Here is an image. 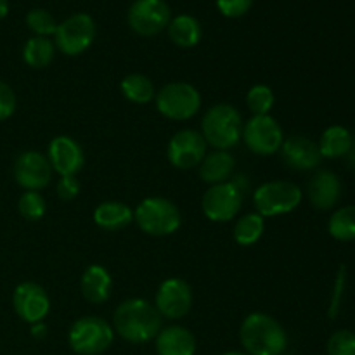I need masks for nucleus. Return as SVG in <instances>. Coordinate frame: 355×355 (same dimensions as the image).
I'll return each instance as SVG.
<instances>
[{"label": "nucleus", "mask_w": 355, "mask_h": 355, "mask_svg": "<svg viewBox=\"0 0 355 355\" xmlns=\"http://www.w3.org/2000/svg\"><path fill=\"white\" fill-rule=\"evenodd\" d=\"M274 103H276V96H274V90L269 85H253L252 89L246 94V106L252 111L253 116H263V114H269L272 110Z\"/></svg>", "instance_id": "c85d7f7f"}, {"label": "nucleus", "mask_w": 355, "mask_h": 355, "mask_svg": "<svg viewBox=\"0 0 355 355\" xmlns=\"http://www.w3.org/2000/svg\"><path fill=\"white\" fill-rule=\"evenodd\" d=\"M239 340L248 355H283L288 349L284 328L266 312L246 315L239 328Z\"/></svg>", "instance_id": "f03ea898"}, {"label": "nucleus", "mask_w": 355, "mask_h": 355, "mask_svg": "<svg viewBox=\"0 0 355 355\" xmlns=\"http://www.w3.org/2000/svg\"><path fill=\"white\" fill-rule=\"evenodd\" d=\"M236 159L229 151H215L207 153L205 159L200 165V177L203 182L215 186V184L229 182V179L234 173Z\"/></svg>", "instance_id": "412c9836"}, {"label": "nucleus", "mask_w": 355, "mask_h": 355, "mask_svg": "<svg viewBox=\"0 0 355 355\" xmlns=\"http://www.w3.org/2000/svg\"><path fill=\"white\" fill-rule=\"evenodd\" d=\"M80 182L78 179H76V175H68V177H61L58 182V187H55V191H58V196L61 198L62 201H71L75 200L76 196L80 194Z\"/></svg>", "instance_id": "f704fd0d"}, {"label": "nucleus", "mask_w": 355, "mask_h": 355, "mask_svg": "<svg viewBox=\"0 0 355 355\" xmlns=\"http://www.w3.org/2000/svg\"><path fill=\"white\" fill-rule=\"evenodd\" d=\"M279 151L284 163L290 168L298 170V172L314 170L322 158L318 144L309 137H304V135H291V137L284 139Z\"/></svg>", "instance_id": "f3484780"}, {"label": "nucleus", "mask_w": 355, "mask_h": 355, "mask_svg": "<svg viewBox=\"0 0 355 355\" xmlns=\"http://www.w3.org/2000/svg\"><path fill=\"white\" fill-rule=\"evenodd\" d=\"M156 107L168 120H191L201 107V96L196 87L186 82L166 83L156 94Z\"/></svg>", "instance_id": "0eeeda50"}, {"label": "nucleus", "mask_w": 355, "mask_h": 355, "mask_svg": "<svg viewBox=\"0 0 355 355\" xmlns=\"http://www.w3.org/2000/svg\"><path fill=\"white\" fill-rule=\"evenodd\" d=\"M352 134L347 130L342 125H333V127L326 128L322 132L321 139H319V153L322 158H345L349 153L350 144H352Z\"/></svg>", "instance_id": "b1692460"}, {"label": "nucleus", "mask_w": 355, "mask_h": 355, "mask_svg": "<svg viewBox=\"0 0 355 355\" xmlns=\"http://www.w3.org/2000/svg\"><path fill=\"white\" fill-rule=\"evenodd\" d=\"M12 307L17 318H21L28 324H37L47 318L51 311V298L40 284L26 281V283L17 284L14 290Z\"/></svg>", "instance_id": "4468645a"}, {"label": "nucleus", "mask_w": 355, "mask_h": 355, "mask_svg": "<svg viewBox=\"0 0 355 355\" xmlns=\"http://www.w3.org/2000/svg\"><path fill=\"white\" fill-rule=\"evenodd\" d=\"M47 159L52 170L61 177L76 175L85 163L82 146L68 135H58V137L52 139L51 144H49Z\"/></svg>", "instance_id": "dca6fc26"}, {"label": "nucleus", "mask_w": 355, "mask_h": 355, "mask_svg": "<svg viewBox=\"0 0 355 355\" xmlns=\"http://www.w3.org/2000/svg\"><path fill=\"white\" fill-rule=\"evenodd\" d=\"M16 106L17 101L14 90L6 82L0 80V121L12 116L14 111H16Z\"/></svg>", "instance_id": "72a5a7b5"}, {"label": "nucleus", "mask_w": 355, "mask_h": 355, "mask_svg": "<svg viewBox=\"0 0 355 355\" xmlns=\"http://www.w3.org/2000/svg\"><path fill=\"white\" fill-rule=\"evenodd\" d=\"M128 26L141 37H155L168 28L172 10L165 0H135L127 14Z\"/></svg>", "instance_id": "9b49d317"}, {"label": "nucleus", "mask_w": 355, "mask_h": 355, "mask_svg": "<svg viewBox=\"0 0 355 355\" xmlns=\"http://www.w3.org/2000/svg\"><path fill=\"white\" fill-rule=\"evenodd\" d=\"M80 290H82L83 298L90 304H104L111 297V290H113V279H111L110 270L99 263L87 267L80 279Z\"/></svg>", "instance_id": "aec40b11"}, {"label": "nucleus", "mask_w": 355, "mask_h": 355, "mask_svg": "<svg viewBox=\"0 0 355 355\" xmlns=\"http://www.w3.org/2000/svg\"><path fill=\"white\" fill-rule=\"evenodd\" d=\"M158 355H194L196 354V338L184 326H168L162 328L155 338Z\"/></svg>", "instance_id": "6ab92c4d"}, {"label": "nucleus", "mask_w": 355, "mask_h": 355, "mask_svg": "<svg viewBox=\"0 0 355 355\" xmlns=\"http://www.w3.org/2000/svg\"><path fill=\"white\" fill-rule=\"evenodd\" d=\"M343 286H345V267L340 269L338 277H336V284H335V293H333V300H331V309H329V315H335L338 312V305L340 300H342V293H343Z\"/></svg>", "instance_id": "c9c22d12"}, {"label": "nucleus", "mask_w": 355, "mask_h": 355, "mask_svg": "<svg viewBox=\"0 0 355 355\" xmlns=\"http://www.w3.org/2000/svg\"><path fill=\"white\" fill-rule=\"evenodd\" d=\"M155 307L162 318L170 321L186 318L193 307V290L189 283L180 277H168L163 281L156 291Z\"/></svg>", "instance_id": "f8f14e48"}, {"label": "nucleus", "mask_w": 355, "mask_h": 355, "mask_svg": "<svg viewBox=\"0 0 355 355\" xmlns=\"http://www.w3.org/2000/svg\"><path fill=\"white\" fill-rule=\"evenodd\" d=\"M328 355H355V333L350 329H340L328 340Z\"/></svg>", "instance_id": "2f4dec72"}, {"label": "nucleus", "mask_w": 355, "mask_h": 355, "mask_svg": "<svg viewBox=\"0 0 355 355\" xmlns=\"http://www.w3.org/2000/svg\"><path fill=\"white\" fill-rule=\"evenodd\" d=\"M121 94L134 104H148L156 97L151 80L141 73H132L121 80Z\"/></svg>", "instance_id": "a878e982"}, {"label": "nucleus", "mask_w": 355, "mask_h": 355, "mask_svg": "<svg viewBox=\"0 0 355 355\" xmlns=\"http://www.w3.org/2000/svg\"><path fill=\"white\" fill-rule=\"evenodd\" d=\"M243 116L231 104H215L205 113L201 135L218 151H229L243 139Z\"/></svg>", "instance_id": "7ed1b4c3"}, {"label": "nucleus", "mask_w": 355, "mask_h": 355, "mask_svg": "<svg viewBox=\"0 0 355 355\" xmlns=\"http://www.w3.org/2000/svg\"><path fill=\"white\" fill-rule=\"evenodd\" d=\"M207 149L208 144L203 135L200 132L186 128V130H179L172 135L166 155H168V162L175 168L189 170L201 165L207 156Z\"/></svg>", "instance_id": "ddd939ff"}, {"label": "nucleus", "mask_w": 355, "mask_h": 355, "mask_svg": "<svg viewBox=\"0 0 355 355\" xmlns=\"http://www.w3.org/2000/svg\"><path fill=\"white\" fill-rule=\"evenodd\" d=\"M253 0H217V9L220 10L222 16L231 17V19H236V17H241L252 9Z\"/></svg>", "instance_id": "473e14b6"}, {"label": "nucleus", "mask_w": 355, "mask_h": 355, "mask_svg": "<svg viewBox=\"0 0 355 355\" xmlns=\"http://www.w3.org/2000/svg\"><path fill=\"white\" fill-rule=\"evenodd\" d=\"M31 336L37 340H42L47 336V326L44 324V321L37 322V324H31Z\"/></svg>", "instance_id": "e433bc0d"}, {"label": "nucleus", "mask_w": 355, "mask_h": 355, "mask_svg": "<svg viewBox=\"0 0 355 355\" xmlns=\"http://www.w3.org/2000/svg\"><path fill=\"white\" fill-rule=\"evenodd\" d=\"M96 40V23L87 12H76L58 24L54 45L66 55H80Z\"/></svg>", "instance_id": "6e6552de"}, {"label": "nucleus", "mask_w": 355, "mask_h": 355, "mask_svg": "<svg viewBox=\"0 0 355 355\" xmlns=\"http://www.w3.org/2000/svg\"><path fill=\"white\" fill-rule=\"evenodd\" d=\"M302 203V189L288 180H270L253 193V205L262 217L291 214Z\"/></svg>", "instance_id": "423d86ee"}, {"label": "nucleus", "mask_w": 355, "mask_h": 355, "mask_svg": "<svg viewBox=\"0 0 355 355\" xmlns=\"http://www.w3.org/2000/svg\"><path fill=\"white\" fill-rule=\"evenodd\" d=\"M283 355H293V354H286V352H284V354H283Z\"/></svg>", "instance_id": "a19ab883"}, {"label": "nucleus", "mask_w": 355, "mask_h": 355, "mask_svg": "<svg viewBox=\"0 0 355 355\" xmlns=\"http://www.w3.org/2000/svg\"><path fill=\"white\" fill-rule=\"evenodd\" d=\"M55 55V45L49 37H31L23 47V59L30 68H47Z\"/></svg>", "instance_id": "393cba45"}, {"label": "nucleus", "mask_w": 355, "mask_h": 355, "mask_svg": "<svg viewBox=\"0 0 355 355\" xmlns=\"http://www.w3.org/2000/svg\"><path fill=\"white\" fill-rule=\"evenodd\" d=\"M168 37L173 44L182 49L196 47L203 37V28L200 21L191 14H179L170 19Z\"/></svg>", "instance_id": "5701e85b"}, {"label": "nucleus", "mask_w": 355, "mask_h": 355, "mask_svg": "<svg viewBox=\"0 0 355 355\" xmlns=\"http://www.w3.org/2000/svg\"><path fill=\"white\" fill-rule=\"evenodd\" d=\"M345 158H347V165H349L350 168H355V137L352 139V144H350V149L345 155Z\"/></svg>", "instance_id": "4c0bfd02"}, {"label": "nucleus", "mask_w": 355, "mask_h": 355, "mask_svg": "<svg viewBox=\"0 0 355 355\" xmlns=\"http://www.w3.org/2000/svg\"><path fill=\"white\" fill-rule=\"evenodd\" d=\"M163 318L158 309L144 298H130L116 307L113 314V331L128 343H148L158 336Z\"/></svg>", "instance_id": "f257e3e1"}, {"label": "nucleus", "mask_w": 355, "mask_h": 355, "mask_svg": "<svg viewBox=\"0 0 355 355\" xmlns=\"http://www.w3.org/2000/svg\"><path fill=\"white\" fill-rule=\"evenodd\" d=\"M94 222L104 231H121L134 222V210L121 201H104L94 210Z\"/></svg>", "instance_id": "4be33fe9"}, {"label": "nucleus", "mask_w": 355, "mask_h": 355, "mask_svg": "<svg viewBox=\"0 0 355 355\" xmlns=\"http://www.w3.org/2000/svg\"><path fill=\"white\" fill-rule=\"evenodd\" d=\"M17 210L26 220L37 222L47 211V203L38 191H24L17 201Z\"/></svg>", "instance_id": "c756f323"}, {"label": "nucleus", "mask_w": 355, "mask_h": 355, "mask_svg": "<svg viewBox=\"0 0 355 355\" xmlns=\"http://www.w3.org/2000/svg\"><path fill=\"white\" fill-rule=\"evenodd\" d=\"M266 231V220L259 214H246L236 222L234 239L241 246H252L259 241Z\"/></svg>", "instance_id": "bb28decb"}, {"label": "nucleus", "mask_w": 355, "mask_h": 355, "mask_svg": "<svg viewBox=\"0 0 355 355\" xmlns=\"http://www.w3.org/2000/svg\"><path fill=\"white\" fill-rule=\"evenodd\" d=\"M134 220L142 232L155 238L170 236L179 231L182 215L173 201L162 196H151L142 200L134 211Z\"/></svg>", "instance_id": "20e7f679"}, {"label": "nucleus", "mask_w": 355, "mask_h": 355, "mask_svg": "<svg viewBox=\"0 0 355 355\" xmlns=\"http://www.w3.org/2000/svg\"><path fill=\"white\" fill-rule=\"evenodd\" d=\"M243 141L246 148L259 156L276 155L284 142V134L276 118L270 114L252 116L243 127Z\"/></svg>", "instance_id": "9d476101"}, {"label": "nucleus", "mask_w": 355, "mask_h": 355, "mask_svg": "<svg viewBox=\"0 0 355 355\" xmlns=\"http://www.w3.org/2000/svg\"><path fill=\"white\" fill-rule=\"evenodd\" d=\"M113 326L97 315L76 319L68 333V343L76 355H101L113 345Z\"/></svg>", "instance_id": "39448f33"}, {"label": "nucleus", "mask_w": 355, "mask_h": 355, "mask_svg": "<svg viewBox=\"0 0 355 355\" xmlns=\"http://www.w3.org/2000/svg\"><path fill=\"white\" fill-rule=\"evenodd\" d=\"M222 355H248L246 352H238V350H232V352H225Z\"/></svg>", "instance_id": "ea45409f"}, {"label": "nucleus", "mask_w": 355, "mask_h": 355, "mask_svg": "<svg viewBox=\"0 0 355 355\" xmlns=\"http://www.w3.org/2000/svg\"><path fill=\"white\" fill-rule=\"evenodd\" d=\"M14 179L24 191H40L52 179V166L47 156L38 151H24L14 162Z\"/></svg>", "instance_id": "2eb2a0df"}, {"label": "nucleus", "mask_w": 355, "mask_h": 355, "mask_svg": "<svg viewBox=\"0 0 355 355\" xmlns=\"http://www.w3.org/2000/svg\"><path fill=\"white\" fill-rule=\"evenodd\" d=\"M243 207V187L238 182L215 184L207 189L201 200V208L208 220L229 222Z\"/></svg>", "instance_id": "1a4fd4ad"}, {"label": "nucleus", "mask_w": 355, "mask_h": 355, "mask_svg": "<svg viewBox=\"0 0 355 355\" xmlns=\"http://www.w3.org/2000/svg\"><path fill=\"white\" fill-rule=\"evenodd\" d=\"M26 26L35 33V37H51L58 30L54 16L49 10L35 7L26 14Z\"/></svg>", "instance_id": "7c9ffc66"}, {"label": "nucleus", "mask_w": 355, "mask_h": 355, "mask_svg": "<svg viewBox=\"0 0 355 355\" xmlns=\"http://www.w3.org/2000/svg\"><path fill=\"white\" fill-rule=\"evenodd\" d=\"M331 238L338 241H354L355 239V207H342L331 215L328 224Z\"/></svg>", "instance_id": "cd10ccee"}, {"label": "nucleus", "mask_w": 355, "mask_h": 355, "mask_svg": "<svg viewBox=\"0 0 355 355\" xmlns=\"http://www.w3.org/2000/svg\"><path fill=\"white\" fill-rule=\"evenodd\" d=\"M309 200L318 210H331L342 198V182L329 170H319L307 187Z\"/></svg>", "instance_id": "a211bd4d"}, {"label": "nucleus", "mask_w": 355, "mask_h": 355, "mask_svg": "<svg viewBox=\"0 0 355 355\" xmlns=\"http://www.w3.org/2000/svg\"><path fill=\"white\" fill-rule=\"evenodd\" d=\"M9 14V0H0V21Z\"/></svg>", "instance_id": "58836bf2"}]
</instances>
